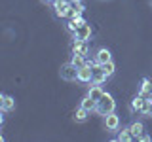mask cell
Instances as JSON below:
<instances>
[{
  "mask_svg": "<svg viewBox=\"0 0 152 142\" xmlns=\"http://www.w3.org/2000/svg\"><path fill=\"white\" fill-rule=\"evenodd\" d=\"M114 108H116V102H114L112 95L110 93H104L101 97V101H97V114H101V116H107V114L114 112Z\"/></svg>",
  "mask_w": 152,
  "mask_h": 142,
  "instance_id": "cell-1",
  "label": "cell"
},
{
  "mask_svg": "<svg viewBox=\"0 0 152 142\" xmlns=\"http://www.w3.org/2000/svg\"><path fill=\"white\" fill-rule=\"evenodd\" d=\"M59 74H61V78H63L65 82H78V66L74 63H65L61 66Z\"/></svg>",
  "mask_w": 152,
  "mask_h": 142,
  "instance_id": "cell-2",
  "label": "cell"
},
{
  "mask_svg": "<svg viewBox=\"0 0 152 142\" xmlns=\"http://www.w3.org/2000/svg\"><path fill=\"white\" fill-rule=\"evenodd\" d=\"M70 6H72V2H70V0H55V2H53L55 15L57 17H66V15H69Z\"/></svg>",
  "mask_w": 152,
  "mask_h": 142,
  "instance_id": "cell-3",
  "label": "cell"
},
{
  "mask_svg": "<svg viewBox=\"0 0 152 142\" xmlns=\"http://www.w3.org/2000/svg\"><path fill=\"white\" fill-rule=\"evenodd\" d=\"M78 82H82V83H91L93 82V68L88 63L78 68Z\"/></svg>",
  "mask_w": 152,
  "mask_h": 142,
  "instance_id": "cell-4",
  "label": "cell"
},
{
  "mask_svg": "<svg viewBox=\"0 0 152 142\" xmlns=\"http://www.w3.org/2000/svg\"><path fill=\"white\" fill-rule=\"evenodd\" d=\"M89 38H91V25H88V23H84L76 32H72V40H86L88 42Z\"/></svg>",
  "mask_w": 152,
  "mask_h": 142,
  "instance_id": "cell-5",
  "label": "cell"
},
{
  "mask_svg": "<svg viewBox=\"0 0 152 142\" xmlns=\"http://www.w3.org/2000/svg\"><path fill=\"white\" fill-rule=\"evenodd\" d=\"M104 127H107V131H118V127H120V117L114 112L107 114V116H104Z\"/></svg>",
  "mask_w": 152,
  "mask_h": 142,
  "instance_id": "cell-6",
  "label": "cell"
},
{
  "mask_svg": "<svg viewBox=\"0 0 152 142\" xmlns=\"http://www.w3.org/2000/svg\"><path fill=\"white\" fill-rule=\"evenodd\" d=\"M70 49H72V53H80L84 57H88V53H89V47H88V42L86 40H74Z\"/></svg>",
  "mask_w": 152,
  "mask_h": 142,
  "instance_id": "cell-7",
  "label": "cell"
},
{
  "mask_svg": "<svg viewBox=\"0 0 152 142\" xmlns=\"http://www.w3.org/2000/svg\"><path fill=\"white\" fill-rule=\"evenodd\" d=\"M0 108H2V112H10L15 108V101H13V97H10V95H2L0 97Z\"/></svg>",
  "mask_w": 152,
  "mask_h": 142,
  "instance_id": "cell-8",
  "label": "cell"
},
{
  "mask_svg": "<svg viewBox=\"0 0 152 142\" xmlns=\"http://www.w3.org/2000/svg\"><path fill=\"white\" fill-rule=\"evenodd\" d=\"M86 23V19L82 17V15H76V17H72V19H69V23H66V28H69V32H76L80 27H82Z\"/></svg>",
  "mask_w": 152,
  "mask_h": 142,
  "instance_id": "cell-9",
  "label": "cell"
},
{
  "mask_svg": "<svg viewBox=\"0 0 152 142\" xmlns=\"http://www.w3.org/2000/svg\"><path fill=\"white\" fill-rule=\"evenodd\" d=\"M95 61L97 63H108V61H112V55H110V51L107 49V47H101V49H97V53H95Z\"/></svg>",
  "mask_w": 152,
  "mask_h": 142,
  "instance_id": "cell-10",
  "label": "cell"
},
{
  "mask_svg": "<svg viewBox=\"0 0 152 142\" xmlns=\"http://www.w3.org/2000/svg\"><path fill=\"white\" fill-rule=\"evenodd\" d=\"M80 106H82V108H86V110H88L89 114H91V112H95V110H97V101H93V99L89 97V95H86V97L82 99V101H80Z\"/></svg>",
  "mask_w": 152,
  "mask_h": 142,
  "instance_id": "cell-11",
  "label": "cell"
},
{
  "mask_svg": "<svg viewBox=\"0 0 152 142\" xmlns=\"http://www.w3.org/2000/svg\"><path fill=\"white\" fill-rule=\"evenodd\" d=\"M145 102H146V97H142V95H137V97L131 101V104H129L131 112H139V114H141L142 106H145Z\"/></svg>",
  "mask_w": 152,
  "mask_h": 142,
  "instance_id": "cell-12",
  "label": "cell"
},
{
  "mask_svg": "<svg viewBox=\"0 0 152 142\" xmlns=\"http://www.w3.org/2000/svg\"><path fill=\"white\" fill-rule=\"evenodd\" d=\"M88 95L93 99V101H101V97L104 95V91H103V87H101V85H97V83H91V87H89Z\"/></svg>",
  "mask_w": 152,
  "mask_h": 142,
  "instance_id": "cell-13",
  "label": "cell"
},
{
  "mask_svg": "<svg viewBox=\"0 0 152 142\" xmlns=\"http://www.w3.org/2000/svg\"><path fill=\"white\" fill-rule=\"evenodd\" d=\"M116 140H120V142H131V140H135V135L131 133V127H126V129H122L120 135L116 136Z\"/></svg>",
  "mask_w": 152,
  "mask_h": 142,
  "instance_id": "cell-14",
  "label": "cell"
},
{
  "mask_svg": "<svg viewBox=\"0 0 152 142\" xmlns=\"http://www.w3.org/2000/svg\"><path fill=\"white\" fill-rule=\"evenodd\" d=\"M152 91V82L148 78H142L141 80V87H139V95H142V97H146Z\"/></svg>",
  "mask_w": 152,
  "mask_h": 142,
  "instance_id": "cell-15",
  "label": "cell"
},
{
  "mask_svg": "<svg viewBox=\"0 0 152 142\" xmlns=\"http://www.w3.org/2000/svg\"><path fill=\"white\" fill-rule=\"evenodd\" d=\"M129 127H131V133L135 135V140H139V138H141V135L145 133V125H142L141 121H133Z\"/></svg>",
  "mask_w": 152,
  "mask_h": 142,
  "instance_id": "cell-16",
  "label": "cell"
},
{
  "mask_svg": "<svg viewBox=\"0 0 152 142\" xmlns=\"http://www.w3.org/2000/svg\"><path fill=\"white\" fill-rule=\"evenodd\" d=\"M88 116H89V112L86 110V108L78 106V110L74 112V121H86V120H88Z\"/></svg>",
  "mask_w": 152,
  "mask_h": 142,
  "instance_id": "cell-17",
  "label": "cell"
},
{
  "mask_svg": "<svg viewBox=\"0 0 152 142\" xmlns=\"http://www.w3.org/2000/svg\"><path fill=\"white\" fill-rule=\"evenodd\" d=\"M70 63H74L76 66H84L86 63H88V57H84V55H80V53H72V59H70Z\"/></svg>",
  "mask_w": 152,
  "mask_h": 142,
  "instance_id": "cell-18",
  "label": "cell"
},
{
  "mask_svg": "<svg viewBox=\"0 0 152 142\" xmlns=\"http://www.w3.org/2000/svg\"><path fill=\"white\" fill-rule=\"evenodd\" d=\"M103 70H104V74L110 78V76L116 72V64H114V61H108V63H104V64H103Z\"/></svg>",
  "mask_w": 152,
  "mask_h": 142,
  "instance_id": "cell-19",
  "label": "cell"
},
{
  "mask_svg": "<svg viewBox=\"0 0 152 142\" xmlns=\"http://www.w3.org/2000/svg\"><path fill=\"white\" fill-rule=\"evenodd\" d=\"M74 8H76V12H78L80 15L84 13V4H82V2H76V4H74Z\"/></svg>",
  "mask_w": 152,
  "mask_h": 142,
  "instance_id": "cell-20",
  "label": "cell"
},
{
  "mask_svg": "<svg viewBox=\"0 0 152 142\" xmlns=\"http://www.w3.org/2000/svg\"><path fill=\"white\" fill-rule=\"evenodd\" d=\"M139 140H142V142H148V140H150V136H148V135H145V133H142V135H141V138H139Z\"/></svg>",
  "mask_w": 152,
  "mask_h": 142,
  "instance_id": "cell-21",
  "label": "cell"
},
{
  "mask_svg": "<svg viewBox=\"0 0 152 142\" xmlns=\"http://www.w3.org/2000/svg\"><path fill=\"white\" fill-rule=\"evenodd\" d=\"M146 99H148V101H150V102H152V91H150V93H148V95H146Z\"/></svg>",
  "mask_w": 152,
  "mask_h": 142,
  "instance_id": "cell-22",
  "label": "cell"
},
{
  "mask_svg": "<svg viewBox=\"0 0 152 142\" xmlns=\"http://www.w3.org/2000/svg\"><path fill=\"white\" fill-rule=\"evenodd\" d=\"M44 2H48V4H53V2H55V0H44Z\"/></svg>",
  "mask_w": 152,
  "mask_h": 142,
  "instance_id": "cell-23",
  "label": "cell"
},
{
  "mask_svg": "<svg viewBox=\"0 0 152 142\" xmlns=\"http://www.w3.org/2000/svg\"><path fill=\"white\" fill-rule=\"evenodd\" d=\"M148 116H152V102H150V114H148Z\"/></svg>",
  "mask_w": 152,
  "mask_h": 142,
  "instance_id": "cell-24",
  "label": "cell"
},
{
  "mask_svg": "<svg viewBox=\"0 0 152 142\" xmlns=\"http://www.w3.org/2000/svg\"><path fill=\"white\" fill-rule=\"evenodd\" d=\"M70 2H72V4H76V2H80V0H70Z\"/></svg>",
  "mask_w": 152,
  "mask_h": 142,
  "instance_id": "cell-25",
  "label": "cell"
}]
</instances>
